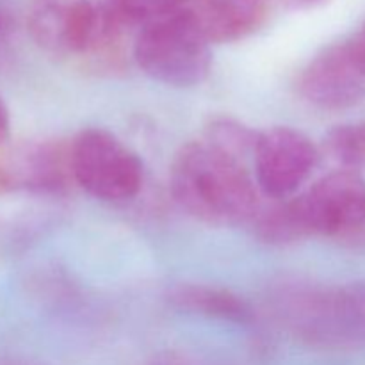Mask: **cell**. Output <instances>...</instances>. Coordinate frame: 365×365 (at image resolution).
<instances>
[{"instance_id": "obj_8", "label": "cell", "mask_w": 365, "mask_h": 365, "mask_svg": "<svg viewBox=\"0 0 365 365\" xmlns=\"http://www.w3.org/2000/svg\"><path fill=\"white\" fill-rule=\"evenodd\" d=\"M299 96L321 110H344L365 96V75L349 53L346 41L321 50L298 78Z\"/></svg>"}, {"instance_id": "obj_20", "label": "cell", "mask_w": 365, "mask_h": 365, "mask_svg": "<svg viewBox=\"0 0 365 365\" xmlns=\"http://www.w3.org/2000/svg\"><path fill=\"white\" fill-rule=\"evenodd\" d=\"M0 365H6V364H0Z\"/></svg>"}, {"instance_id": "obj_14", "label": "cell", "mask_w": 365, "mask_h": 365, "mask_svg": "<svg viewBox=\"0 0 365 365\" xmlns=\"http://www.w3.org/2000/svg\"><path fill=\"white\" fill-rule=\"evenodd\" d=\"M123 24L146 25L171 13L185 9L191 0H107Z\"/></svg>"}, {"instance_id": "obj_4", "label": "cell", "mask_w": 365, "mask_h": 365, "mask_svg": "<svg viewBox=\"0 0 365 365\" xmlns=\"http://www.w3.org/2000/svg\"><path fill=\"white\" fill-rule=\"evenodd\" d=\"M123 21L107 0H38L31 31L48 52L64 57H98L120 38Z\"/></svg>"}, {"instance_id": "obj_3", "label": "cell", "mask_w": 365, "mask_h": 365, "mask_svg": "<svg viewBox=\"0 0 365 365\" xmlns=\"http://www.w3.org/2000/svg\"><path fill=\"white\" fill-rule=\"evenodd\" d=\"M210 45L195 14L185 7L143 25L134 41V59L152 81L192 88L209 77Z\"/></svg>"}, {"instance_id": "obj_9", "label": "cell", "mask_w": 365, "mask_h": 365, "mask_svg": "<svg viewBox=\"0 0 365 365\" xmlns=\"http://www.w3.org/2000/svg\"><path fill=\"white\" fill-rule=\"evenodd\" d=\"M71 178L68 148L53 143L25 146L0 164V185L36 192H57Z\"/></svg>"}, {"instance_id": "obj_6", "label": "cell", "mask_w": 365, "mask_h": 365, "mask_svg": "<svg viewBox=\"0 0 365 365\" xmlns=\"http://www.w3.org/2000/svg\"><path fill=\"white\" fill-rule=\"evenodd\" d=\"M285 202L299 239L335 237L365 225V180L355 171H331L307 192Z\"/></svg>"}, {"instance_id": "obj_5", "label": "cell", "mask_w": 365, "mask_h": 365, "mask_svg": "<svg viewBox=\"0 0 365 365\" xmlns=\"http://www.w3.org/2000/svg\"><path fill=\"white\" fill-rule=\"evenodd\" d=\"M71 180L102 202L132 200L143 187V163L103 128H86L68 146Z\"/></svg>"}, {"instance_id": "obj_10", "label": "cell", "mask_w": 365, "mask_h": 365, "mask_svg": "<svg viewBox=\"0 0 365 365\" xmlns=\"http://www.w3.org/2000/svg\"><path fill=\"white\" fill-rule=\"evenodd\" d=\"M191 13L210 43H234L255 34L267 20L269 0H191Z\"/></svg>"}, {"instance_id": "obj_18", "label": "cell", "mask_w": 365, "mask_h": 365, "mask_svg": "<svg viewBox=\"0 0 365 365\" xmlns=\"http://www.w3.org/2000/svg\"><path fill=\"white\" fill-rule=\"evenodd\" d=\"M291 9H299V11H305V9H314V7H319L328 4L330 0H284Z\"/></svg>"}, {"instance_id": "obj_7", "label": "cell", "mask_w": 365, "mask_h": 365, "mask_svg": "<svg viewBox=\"0 0 365 365\" xmlns=\"http://www.w3.org/2000/svg\"><path fill=\"white\" fill-rule=\"evenodd\" d=\"M319 163L312 139L291 127L260 132L253 150L257 187L273 200H287L310 178Z\"/></svg>"}, {"instance_id": "obj_19", "label": "cell", "mask_w": 365, "mask_h": 365, "mask_svg": "<svg viewBox=\"0 0 365 365\" xmlns=\"http://www.w3.org/2000/svg\"><path fill=\"white\" fill-rule=\"evenodd\" d=\"M11 24V13L9 6H7V0H0V39L4 38V34L7 32Z\"/></svg>"}, {"instance_id": "obj_17", "label": "cell", "mask_w": 365, "mask_h": 365, "mask_svg": "<svg viewBox=\"0 0 365 365\" xmlns=\"http://www.w3.org/2000/svg\"><path fill=\"white\" fill-rule=\"evenodd\" d=\"M9 128H11L9 113H7L6 103H4L2 98H0V145L9 138Z\"/></svg>"}, {"instance_id": "obj_1", "label": "cell", "mask_w": 365, "mask_h": 365, "mask_svg": "<svg viewBox=\"0 0 365 365\" xmlns=\"http://www.w3.org/2000/svg\"><path fill=\"white\" fill-rule=\"evenodd\" d=\"M170 189L180 209L214 227L248 223L259 212V187L245 160L207 139L178 150L170 170Z\"/></svg>"}, {"instance_id": "obj_15", "label": "cell", "mask_w": 365, "mask_h": 365, "mask_svg": "<svg viewBox=\"0 0 365 365\" xmlns=\"http://www.w3.org/2000/svg\"><path fill=\"white\" fill-rule=\"evenodd\" d=\"M346 45H348L349 53L353 56L355 63L359 64L360 70L365 75V20L356 27V31L353 32L349 38L344 39Z\"/></svg>"}, {"instance_id": "obj_16", "label": "cell", "mask_w": 365, "mask_h": 365, "mask_svg": "<svg viewBox=\"0 0 365 365\" xmlns=\"http://www.w3.org/2000/svg\"><path fill=\"white\" fill-rule=\"evenodd\" d=\"M148 365H198V364H195L192 360L185 359V356H180V355H163L153 359V362H150Z\"/></svg>"}, {"instance_id": "obj_12", "label": "cell", "mask_w": 365, "mask_h": 365, "mask_svg": "<svg viewBox=\"0 0 365 365\" xmlns=\"http://www.w3.org/2000/svg\"><path fill=\"white\" fill-rule=\"evenodd\" d=\"M324 150L339 170L359 173L365 168V123L335 127L324 138Z\"/></svg>"}, {"instance_id": "obj_13", "label": "cell", "mask_w": 365, "mask_h": 365, "mask_svg": "<svg viewBox=\"0 0 365 365\" xmlns=\"http://www.w3.org/2000/svg\"><path fill=\"white\" fill-rule=\"evenodd\" d=\"M259 134L260 132L252 130V128L239 123V121L221 118V120L210 123L205 139L216 145L217 148L245 160V157L250 155V153L253 155Z\"/></svg>"}, {"instance_id": "obj_2", "label": "cell", "mask_w": 365, "mask_h": 365, "mask_svg": "<svg viewBox=\"0 0 365 365\" xmlns=\"http://www.w3.org/2000/svg\"><path fill=\"white\" fill-rule=\"evenodd\" d=\"M289 330L323 349L365 348V284L287 285L277 294Z\"/></svg>"}, {"instance_id": "obj_11", "label": "cell", "mask_w": 365, "mask_h": 365, "mask_svg": "<svg viewBox=\"0 0 365 365\" xmlns=\"http://www.w3.org/2000/svg\"><path fill=\"white\" fill-rule=\"evenodd\" d=\"M175 309L225 323L250 324L253 310L246 299L228 289L207 284H178L168 294Z\"/></svg>"}]
</instances>
